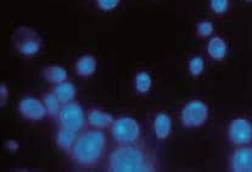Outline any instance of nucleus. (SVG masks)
Instances as JSON below:
<instances>
[{
	"label": "nucleus",
	"mask_w": 252,
	"mask_h": 172,
	"mask_svg": "<svg viewBox=\"0 0 252 172\" xmlns=\"http://www.w3.org/2000/svg\"><path fill=\"white\" fill-rule=\"evenodd\" d=\"M9 99H10L9 87L6 86V83H1L0 84V106L1 107L6 106Z\"/></svg>",
	"instance_id": "obj_23"
},
{
	"label": "nucleus",
	"mask_w": 252,
	"mask_h": 172,
	"mask_svg": "<svg viewBox=\"0 0 252 172\" xmlns=\"http://www.w3.org/2000/svg\"><path fill=\"white\" fill-rule=\"evenodd\" d=\"M121 1H122V0H95V4H96V6L99 7L101 11L110 12L117 9V7L120 6Z\"/></svg>",
	"instance_id": "obj_22"
},
{
	"label": "nucleus",
	"mask_w": 252,
	"mask_h": 172,
	"mask_svg": "<svg viewBox=\"0 0 252 172\" xmlns=\"http://www.w3.org/2000/svg\"><path fill=\"white\" fill-rule=\"evenodd\" d=\"M106 149L107 137L104 130L92 128L79 133L67 155L77 168L84 171H92L104 160Z\"/></svg>",
	"instance_id": "obj_2"
},
{
	"label": "nucleus",
	"mask_w": 252,
	"mask_h": 172,
	"mask_svg": "<svg viewBox=\"0 0 252 172\" xmlns=\"http://www.w3.org/2000/svg\"><path fill=\"white\" fill-rule=\"evenodd\" d=\"M205 70V61L202 56H192L188 63V71H189L190 76L197 78L204 73Z\"/></svg>",
	"instance_id": "obj_20"
},
{
	"label": "nucleus",
	"mask_w": 252,
	"mask_h": 172,
	"mask_svg": "<svg viewBox=\"0 0 252 172\" xmlns=\"http://www.w3.org/2000/svg\"><path fill=\"white\" fill-rule=\"evenodd\" d=\"M60 127L68 128L74 132H82L87 125V115L78 102H71L63 104L59 114L58 121Z\"/></svg>",
	"instance_id": "obj_6"
},
{
	"label": "nucleus",
	"mask_w": 252,
	"mask_h": 172,
	"mask_svg": "<svg viewBox=\"0 0 252 172\" xmlns=\"http://www.w3.org/2000/svg\"><path fill=\"white\" fill-rule=\"evenodd\" d=\"M227 136L234 147L252 144V122L246 117L233 119L228 126Z\"/></svg>",
	"instance_id": "obj_7"
},
{
	"label": "nucleus",
	"mask_w": 252,
	"mask_h": 172,
	"mask_svg": "<svg viewBox=\"0 0 252 172\" xmlns=\"http://www.w3.org/2000/svg\"><path fill=\"white\" fill-rule=\"evenodd\" d=\"M215 32V25L210 20H201L195 25V37L197 39H210Z\"/></svg>",
	"instance_id": "obj_19"
},
{
	"label": "nucleus",
	"mask_w": 252,
	"mask_h": 172,
	"mask_svg": "<svg viewBox=\"0 0 252 172\" xmlns=\"http://www.w3.org/2000/svg\"><path fill=\"white\" fill-rule=\"evenodd\" d=\"M107 172H158L161 163L158 153L144 139L129 144H116L105 161Z\"/></svg>",
	"instance_id": "obj_1"
},
{
	"label": "nucleus",
	"mask_w": 252,
	"mask_h": 172,
	"mask_svg": "<svg viewBox=\"0 0 252 172\" xmlns=\"http://www.w3.org/2000/svg\"><path fill=\"white\" fill-rule=\"evenodd\" d=\"M54 93L56 94L61 104H67V103L74 102L77 97V88L71 81H65L63 83H59L53 87Z\"/></svg>",
	"instance_id": "obj_17"
},
{
	"label": "nucleus",
	"mask_w": 252,
	"mask_h": 172,
	"mask_svg": "<svg viewBox=\"0 0 252 172\" xmlns=\"http://www.w3.org/2000/svg\"><path fill=\"white\" fill-rule=\"evenodd\" d=\"M86 115L87 125L96 130H109L110 126L115 121L114 115L100 107H91Z\"/></svg>",
	"instance_id": "obj_10"
},
{
	"label": "nucleus",
	"mask_w": 252,
	"mask_h": 172,
	"mask_svg": "<svg viewBox=\"0 0 252 172\" xmlns=\"http://www.w3.org/2000/svg\"><path fill=\"white\" fill-rule=\"evenodd\" d=\"M210 107L200 99H192L184 105L181 111V122L184 128H200L207 122Z\"/></svg>",
	"instance_id": "obj_5"
},
{
	"label": "nucleus",
	"mask_w": 252,
	"mask_h": 172,
	"mask_svg": "<svg viewBox=\"0 0 252 172\" xmlns=\"http://www.w3.org/2000/svg\"><path fill=\"white\" fill-rule=\"evenodd\" d=\"M42 77L44 78L45 82L53 84V86H56V84L67 81L68 73L63 66L51 64V65H46L42 69Z\"/></svg>",
	"instance_id": "obj_16"
},
{
	"label": "nucleus",
	"mask_w": 252,
	"mask_h": 172,
	"mask_svg": "<svg viewBox=\"0 0 252 172\" xmlns=\"http://www.w3.org/2000/svg\"><path fill=\"white\" fill-rule=\"evenodd\" d=\"M39 98L43 102V104H44L49 119L53 120V121H58V117L59 114H60L61 107H63V104H61V102L56 97V94L54 93L53 88L40 92Z\"/></svg>",
	"instance_id": "obj_13"
},
{
	"label": "nucleus",
	"mask_w": 252,
	"mask_h": 172,
	"mask_svg": "<svg viewBox=\"0 0 252 172\" xmlns=\"http://www.w3.org/2000/svg\"><path fill=\"white\" fill-rule=\"evenodd\" d=\"M230 6V0H210V9L216 15L227 14Z\"/></svg>",
	"instance_id": "obj_21"
},
{
	"label": "nucleus",
	"mask_w": 252,
	"mask_h": 172,
	"mask_svg": "<svg viewBox=\"0 0 252 172\" xmlns=\"http://www.w3.org/2000/svg\"><path fill=\"white\" fill-rule=\"evenodd\" d=\"M245 2H252V0H244Z\"/></svg>",
	"instance_id": "obj_25"
},
{
	"label": "nucleus",
	"mask_w": 252,
	"mask_h": 172,
	"mask_svg": "<svg viewBox=\"0 0 252 172\" xmlns=\"http://www.w3.org/2000/svg\"><path fill=\"white\" fill-rule=\"evenodd\" d=\"M207 55L213 61H224L228 55V45L224 38L220 35H212L207 43Z\"/></svg>",
	"instance_id": "obj_12"
},
{
	"label": "nucleus",
	"mask_w": 252,
	"mask_h": 172,
	"mask_svg": "<svg viewBox=\"0 0 252 172\" xmlns=\"http://www.w3.org/2000/svg\"><path fill=\"white\" fill-rule=\"evenodd\" d=\"M97 68V59L92 54L79 56L74 63V72L82 79H87L95 73Z\"/></svg>",
	"instance_id": "obj_11"
},
{
	"label": "nucleus",
	"mask_w": 252,
	"mask_h": 172,
	"mask_svg": "<svg viewBox=\"0 0 252 172\" xmlns=\"http://www.w3.org/2000/svg\"><path fill=\"white\" fill-rule=\"evenodd\" d=\"M228 166L233 172H252V144L234 147L228 158Z\"/></svg>",
	"instance_id": "obj_9"
},
{
	"label": "nucleus",
	"mask_w": 252,
	"mask_h": 172,
	"mask_svg": "<svg viewBox=\"0 0 252 172\" xmlns=\"http://www.w3.org/2000/svg\"><path fill=\"white\" fill-rule=\"evenodd\" d=\"M78 135V132H74V131L68 130V128L59 126V130L55 135V145L58 147L59 150L68 154L72 147H73Z\"/></svg>",
	"instance_id": "obj_15"
},
{
	"label": "nucleus",
	"mask_w": 252,
	"mask_h": 172,
	"mask_svg": "<svg viewBox=\"0 0 252 172\" xmlns=\"http://www.w3.org/2000/svg\"><path fill=\"white\" fill-rule=\"evenodd\" d=\"M17 111L23 119L32 122L42 121L48 117V112L43 102L40 98H34V97H25L20 100Z\"/></svg>",
	"instance_id": "obj_8"
},
{
	"label": "nucleus",
	"mask_w": 252,
	"mask_h": 172,
	"mask_svg": "<svg viewBox=\"0 0 252 172\" xmlns=\"http://www.w3.org/2000/svg\"><path fill=\"white\" fill-rule=\"evenodd\" d=\"M153 131L158 140H164L172 133V119L166 112H158L154 117Z\"/></svg>",
	"instance_id": "obj_14"
},
{
	"label": "nucleus",
	"mask_w": 252,
	"mask_h": 172,
	"mask_svg": "<svg viewBox=\"0 0 252 172\" xmlns=\"http://www.w3.org/2000/svg\"><path fill=\"white\" fill-rule=\"evenodd\" d=\"M5 150L10 151V153H16L20 149V143L16 139H9L5 142Z\"/></svg>",
	"instance_id": "obj_24"
},
{
	"label": "nucleus",
	"mask_w": 252,
	"mask_h": 172,
	"mask_svg": "<svg viewBox=\"0 0 252 172\" xmlns=\"http://www.w3.org/2000/svg\"><path fill=\"white\" fill-rule=\"evenodd\" d=\"M153 87V77L146 71H138L134 76V89L138 94H148Z\"/></svg>",
	"instance_id": "obj_18"
},
{
	"label": "nucleus",
	"mask_w": 252,
	"mask_h": 172,
	"mask_svg": "<svg viewBox=\"0 0 252 172\" xmlns=\"http://www.w3.org/2000/svg\"><path fill=\"white\" fill-rule=\"evenodd\" d=\"M109 133L116 144H129L141 139V128L135 119L121 116L109 127Z\"/></svg>",
	"instance_id": "obj_3"
},
{
	"label": "nucleus",
	"mask_w": 252,
	"mask_h": 172,
	"mask_svg": "<svg viewBox=\"0 0 252 172\" xmlns=\"http://www.w3.org/2000/svg\"><path fill=\"white\" fill-rule=\"evenodd\" d=\"M14 47L20 55L33 58L42 50L43 39L33 28L19 27L14 34Z\"/></svg>",
	"instance_id": "obj_4"
}]
</instances>
